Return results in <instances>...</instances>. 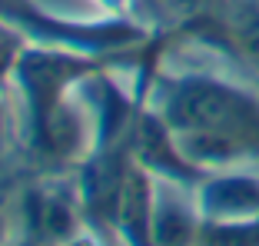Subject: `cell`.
I'll return each instance as SVG.
<instances>
[{
    "label": "cell",
    "instance_id": "obj_6",
    "mask_svg": "<svg viewBox=\"0 0 259 246\" xmlns=\"http://www.w3.org/2000/svg\"><path fill=\"white\" fill-rule=\"evenodd\" d=\"M7 220H10V183L0 180V246L7 243Z\"/></svg>",
    "mask_w": 259,
    "mask_h": 246
},
{
    "label": "cell",
    "instance_id": "obj_7",
    "mask_svg": "<svg viewBox=\"0 0 259 246\" xmlns=\"http://www.w3.org/2000/svg\"><path fill=\"white\" fill-rule=\"evenodd\" d=\"M103 4H110V7L116 10V14H123V10H126V7H133L137 0H103Z\"/></svg>",
    "mask_w": 259,
    "mask_h": 246
},
{
    "label": "cell",
    "instance_id": "obj_1",
    "mask_svg": "<svg viewBox=\"0 0 259 246\" xmlns=\"http://www.w3.org/2000/svg\"><path fill=\"white\" fill-rule=\"evenodd\" d=\"M180 153L213 173L259 160V93L206 70L166 73L156 67L146 90Z\"/></svg>",
    "mask_w": 259,
    "mask_h": 246
},
{
    "label": "cell",
    "instance_id": "obj_4",
    "mask_svg": "<svg viewBox=\"0 0 259 246\" xmlns=\"http://www.w3.org/2000/svg\"><path fill=\"white\" fill-rule=\"evenodd\" d=\"M220 47L259 73V0H236L223 20Z\"/></svg>",
    "mask_w": 259,
    "mask_h": 246
},
{
    "label": "cell",
    "instance_id": "obj_5",
    "mask_svg": "<svg viewBox=\"0 0 259 246\" xmlns=\"http://www.w3.org/2000/svg\"><path fill=\"white\" fill-rule=\"evenodd\" d=\"M27 50V40L0 20V87H7V80L14 77V67L20 60V54Z\"/></svg>",
    "mask_w": 259,
    "mask_h": 246
},
{
    "label": "cell",
    "instance_id": "obj_8",
    "mask_svg": "<svg viewBox=\"0 0 259 246\" xmlns=\"http://www.w3.org/2000/svg\"><path fill=\"white\" fill-rule=\"evenodd\" d=\"M0 146H4V103H0Z\"/></svg>",
    "mask_w": 259,
    "mask_h": 246
},
{
    "label": "cell",
    "instance_id": "obj_3",
    "mask_svg": "<svg viewBox=\"0 0 259 246\" xmlns=\"http://www.w3.org/2000/svg\"><path fill=\"white\" fill-rule=\"evenodd\" d=\"M0 20L14 27L27 44L33 40L37 47H63V50H80V54H97V57L137 54L156 33L150 23L126 14L87 23L50 14L37 0H0Z\"/></svg>",
    "mask_w": 259,
    "mask_h": 246
},
{
    "label": "cell",
    "instance_id": "obj_2",
    "mask_svg": "<svg viewBox=\"0 0 259 246\" xmlns=\"http://www.w3.org/2000/svg\"><path fill=\"white\" fill-rule=\"evenodd\" d=\"M146 47L126 57H97L63 47L27 44L10 84L20 90L23 100V146L33 167L44 170L47 177H57L67 167H80L90 146V130L87 116L73 103V90L83 87L97 70L137 63Z\"/></svg>",
    "mask_w": 259,
    "mask_h": 246
}]
</instances>
